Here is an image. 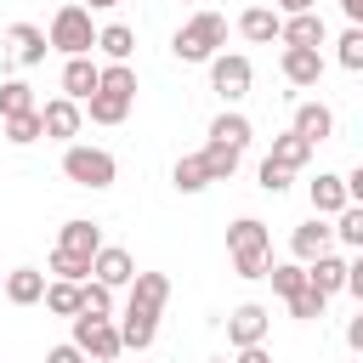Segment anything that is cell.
I'll list each match as a JSON object with an SVG mask.
<instances>
[{"mask_svg":"<svg viewBox=\"0 0 363 363\" xmlns=\"http://www.w3.org/2000/svg\"><path fill=\"white\" fill-rule=\"evenodd\" d=\"M6 301H11V306H34V301H45V272H34V267H11V272H6Z\"/></svg>","mask_w":363,"mask_h":363,"instance_id":"cell-17","label":"cell"},{"mask_svg":"<svg viewBox=\"0 0 363 363\" xmlns=\"http://www.w3.org/2000/svg\"><path fill=\"white\" fill-rule=\"evenodd\" d=\"M267 278H272V289H278L284 301H289L295 289H306V267H301V261H284V267H272Z\"/></svg>","mask_w":363,"mask_h":363,"instance_id":"cell-32","label":"cell"},{"mask_svg":"<svg viewBox=\"0 0 363 363\" xmlns=\"http://www.w3.org/2000/svg\"><path fill=\"white\" fill-rule=\"evenodd\" d=\"M346 204H352L346 176H318V182H312V210H318V216H340Z\"/></svg>","mask_w":363,"mask_h":363,"instance_id":"cell-20","label":"cell"},{"mask_svg":"<svg viewBox=\"0 0 363 363\" xmlns=\"http://www.w3.org/2000/svg\"><path fill=\"white\" fill-rule=\"evenodd\" d=\"M6 40H11V51H17V62H23V68L45 62V51H51V34H45V28H34V23H11V28H6Z\"/></svg>","mask_w":363,"mask_h":363,"instance_id":"cell-15","label":"cell"},{"mask_svg":"<svg viewBox=\"0 0 363 363\" xmlns=\"http://www.w3.org/2000/svg\"><path fill=\"white\" fill-rule=\"evenodd\" d=\"M329 238H335V227H323V216H312L306 227H295L289 233V250H295V261H318V255H329Z\"/></svg>","mask_w":363,"mask_h":363,"instance_id":"cell-16","label":"cell"},{"mask_svg":"<svg viewBox=\"0 0 363 363\" xmlns=\"http://www.w3.org/2000/svg\"><path fill=\"white\" fill-rule=\"evenodd\" d=\"M96 34H102V28H91V6H79V0L57 6V17H51V45H57L62 57H91V51H96Z\"/></svg>","mask_w":363,"mask_h":363,"instance_id":"cell-5","label":"cell"},{"mask_svg":"<svg viewBox=\"0 0 363 363\" xmlns=\"http://www.w3.org/2000/svg\"><path fill=\"white\" fill-rule=\"evenodd\" d=\"M91 278H96V284H108V289L130 284V278H136V261H130V250H119V244H102V250H96V267H91Z\"/></svg>","mask_w":363,"mask_h":363,"instance_id":"cell-14","label":"cell"},{"mask_svg":"<svg viewBox=\"0 0 363 363\" xmlns=\"http://www.w3.org/2000/svg\"><path fill=\"white\" fill-rule=\"evenodd\" d=\"M284 17H301V11H318V0H278Z\"/></svg>","mask_w":363,"mask_h":363,"instance_id":"cell-39","label":"cell"},{"mask_svg":"<svg viewBox=\"0 0 363 363\" xmlns=\"http://www.w3.org/2000/svg\"><path fill=\"white\" fill-rule=\"evenodd\" d=\"M210 363H227V357H210Z\"/></svg>","mask_w":363,"mask_h":363,"instance_id":"cell-46","label":"cell"},{"mask_svg":"<svg viewBox=\"0 0 363 363\" xmlns=\"http://www.w3.org/2000/svg\"><path fill=\"white\" fill-rule=\"evenodd\" d=\"M17 113H34V91L23 79H6L0 85V119H17Z\"/></svg>","mask_w":363,"mask_h":363,"instance_id":"cell-29","label":"cell"},{"mask_svg":"<svg viewBox=\"0 0 363 363\" xmlns=\"http://www.w3.org/2000/svg\"><path fill=\"white\" fill-rule=\"evenodd\" d=\"M250 79H255L250 57H238V51H216L210 57V85H216L221 102H244L250 96Z\"/></svg>","mask_w":363,"mask_h":363,"instance_id":"cell-9","label":"cell"},{"mask_svg":"<svg viewBox=\"0 0 363 363\" xmlns=\"http://www.w3.org/2000/svg\"><path fill=\"white\" fill-rule=\"evenodd\" d=\"M227 255H233V272L238 278H267L272 272V233L255 216H238L227 227Z\"/></svg>","mask_w":363,"mask_h":363,"instance_id":"cell-3","label":"cell"},{"mask_svg":"<svg viewBox=\"0 0 363 363\" xmlns=\"http://www.w3.org/2000/svg\"><path fill=\"white\" fill-rule=\"evenodd\" d=\"M96 85H102V68H96L91 57H68V62H62V96L91 102V96H96Z\"/></svg>","mask_w":363,"mask_h":363,"instance_id":"cell-13","label":"cell"},{"mask_svg":"<svg viewBox=\"0 0 363 363\" xmlns=\"http://www.w3.org/2000/svg\"><path fill=\"white\" fill-rule=\"evenodd\" d=\"M40 119H45V136H57V142H74V136H79V119H85V108H79L74 96H51V102L40 108Z\"/></svg>","mask_w":363,"mask_h":363,"instance_id":"cell-12","label":"cell"},{"mask_svg":"<svg viewBox=\"0 0 363 363\" xmlns=\"http://www.w3.org/2000/svg\"><path fill=\"white\" fill-rule=\"evenodd\" d=\"M45 306H51L57 318H79V306H85V284L51 278V284H45Z\"/></svg>","mask_w":363,"mask_h":363,"instance_id":"cell-22","label":"cell"},{"mask_svg":"<svg viewBox=\"0 0 363 363\" xmlns=\"http://www.w3.org/2000/svg\"><path fill=\"white\" fill-rule=\"evenodd\" d=\"M45 363H85V352L68 340V346H51V352H45Z\"/></svg>","mask_w":363,"mask_h":363,"instance_id":"cell-37","label":"cell"},{"mask_svg":"<svg viewBox=\"0 0 363 363\" xmlns=\"http://www.w3.org/2000/svg\"><path fill=\"white\" fill-rule=\"evenodd\" d=\"M164 301H170V278H164V272H136V278H130V295H125V323H119L125 352H147V346H153Z\"/></svg>","mask_w":363,"mask_h":363,"instance_id":"cell-1","label":"cell"},{"mask_svg":"<svg viewBox=\"0 0 363 363\" xmlns=\"http://www.w3.org/2000/svg\"><path fill=\"white\" fill-rule=\"evenodd\" d=\"M323 301H329V295L306 278V289H295V295H289V312H295L301 323H312V318H323Z\"/></svg>","mask_w":363,"mask_h":363,"instance_id":"cell-31","label":"cell"},{"mask_svg":"<svg viewBox=\"0 0 363 363\" xmlns=\"http://www.w3.org/2000/svg\"><path fill=\"white\" fill-rule=\"evenodd\" d=\"M85 6H91V11H108V6H119V0H85Z\"/></svg>","mask_w":363,"mask_h":363,"instance_id":"cell-44","label":"cell"},{"mask_svg":"<svg viewBox=\"0 0 363 363\" xmlns=\"http://www.w3.org/2000/svg\"><path fill=\"white\" fill-rule=\"evenodd\" d=\"M0 295H6V272H0Z\"/></svg>","mask_w":363,"mask_h":363,"instance_id":"cell-45","label":"cell"},{"mask_svg":"<svg viewBox=\"0 0 363 363\" xmlns=\"http://www.w3.org/2000/svg\"><path fill=\"white\" fill-rule=\"evenodd\" d=\"M238 34H244V40H255V45L284 40V17H278V11H267V6H250V11L238 17Z\"/></svg>","mask_w":363,"mask_h":363,"instance_id":"cell-18","label":"cell"},{"mask_svg":"<svg viewBox=\"0 0 363 363\" xmlns=\"http://www.w3.org/2000/svg\"><path fill=\"white\" fill-rule=\"evenodd\" d=\"M221 40H227V23H221L216 11H193V17L176 28V45H170V51H176L182 62H210V57L221 51Z\"/></svg>","mask_w":363,"mask_h":363,"instance_id":"cell-6","label":"cell"},{"mask_svg":"<svg viewBox=\"0 0 363 363\" xmlns=\"http://www.w3.org/2000/svg\"><path fill=\"white\" fill-rule=\"evenodd\" d=\"M335 238H340V244H352V250H363V204H346V210H340Z\"/></svg>","mask_w":363,"mask_h":363,"instance_id":"cell-33","label":"cell"},{"mask_svg":"<svg viewBox=\"0 0 363 363\" xmlns=\"http://www.w3.org/2000/svg\"><path fill=\"white\" fill-rule=\"evenodd\" d=\"M346 289L363 301V250H357V261H352V278H346Z\"/></svg>","mask_w":363,"mask_h":363,"instance_id":"cell-40","label":"cell"},{"mask_svg":"<svg viewBox=\"0 0 363 363\" xmlns=\"http://www.w3.org/2000/svg\"><path fill=\"white\" fill-rule=\"evenodd\" d=\"M130 102H136V68H130V62H108L96 96L85 102L91 119H96V125H119V119L130 113Z\"/></svg>","mask_w":363,"mask_h":363,"instance_id":"cell-4","label":"cell"},{"mask_svg":"<svg viewBox=\"0 0 363 363\" xmlns=\"http://www.w3.org/2000/svg\"><path fill=\"white\" fill-rule=\"evenodd\" d=\"M74 346H79L85 357H96V363H119V352H125V335H119V323L79 312V318H74Z\"/></svg>","mask_w":363,"mask_h":363,"instance_id":"cell-8","label":"cell"},{"mask_svg":"<svg viewBox=\"0 0 363 363\" xmlns=\"http://www.w3.org/2000/svg\"><path fill=\"white\" fill-rule=\"evenodd\" d=\"M170 182H176L182 193H199V187H210V170H204V153H182V159H176V170H170Z\"/></svg>","mask_w":363,"mask_h":363,"instance_id":"cell-27","label":"cell"},{"mask_svg":"<svg viewBox=\"0 0 363 363\" xmlns=\"http://www.w3.org/2000/svg\"><path fill=\"white\" fill-rule=\"evenodd\" d=\"M289 130H295V136H306V142H329V130H335V113H329L323 102H301Z\"/></svg>","mask_w":363,"mask_h":363,"instance_id":"cell-19","label":"cell"},{"mask_svg":"<svg viewBox=\"0 0 363 363\" xmlns=\"http://www.w3.org/2000/svg\"><path fill=\"white\" fill-rule=\"evenodd\" d=\"M340 68H346V74L363 68V28H346V34H340Z\"/></svg>","mask_w":363,"mask_h":363,"instance_id":"cell-35","label":"cell"},{"mask_svg":"<svg viewBox=\"0 0 363 363\" xmlns=\"http://www.w3.org/2000/svg\"><path fill=\"white\" fill-rule=\"evenodd\" d=\"M346 346H352V352H363V306H357V318L346 323Z\"/></svg>","mask_w":363,"mask_h":363,"instance_id":"cell-38","label":"cell"},{"mask_svg":"<svg viewBox=\"0 0 363 363\" xmlns=\"http://www.w3.org/2000/svg\"><path fill=\"white\" fill-rule=\"evenodd\" d=\"M289 176H295V170H284V164H272V159H261V187H267L272 199H278V193H289Z\"/></svg>","mask_w":363,"mask_h":363,"instance_id":"cell-36","label":"cell"},{"mask_svg":"<svg viewBox=\"0 0 363 363\" xmlns=\"http://www.w3.org/2000/svg\"><path fill=\"white\" fill-rule=\"evenodd\" d=\"M40 136H45V119H40V108H34V113H17V119H6V142L28 147V142H40Z\"/></svg>","mask_w":363,"mask_h":363,"instance_id":"cell-30","label":"cell"},{"mask_svg":"<svg viewBox=\"0 0 363 363\" xmlns=\"http://www.w3.org/2000/svg\"><path fill=\"white\" fill-rule=\"evenodd\" d=\"M267 323H272V312L255 306V301H244V306H233V318H227V340H233V346H261V340H267Z\"/></svg>","mask_w":363,"mask_h":363,"instance_id":"cell-10","label":"cell"},{"mask_svg":"<svg viewBox=\"0 0 363 363\" xmlns=\"http://www.w3.org/2000/svg\"><path fill=\"white\" fill-rule=\"evenodd\" d=\"M96 250H102V227L96 221H62V238L51 250V272L68 278V284H85L91 267H96Z\"/></svg>","mask_w":363,"mask_h":363,"instance_id":"cell-2","label":"cell"},{"mask_svg":"<svg viewBox=\"0 0 363 363\" xmlns=\"http://www.w3.org/2000/svg\"><path fill=\"white\" fill-rule=\"evenodd\" d=\"M210 136H216V142H233V147H250V136H255V130H250V119H244V113H216Z\"/></svg>","mask_w":363,"mask_h":363,"instance_id":"cell-28","label":"cell"},{"mask_svg":"<svg viewBox=\"0 0 363 363\" xmlns=\"http://www.w3.org/2000/svg\"><path fill=\"white\" fill-rule=\"evenodd\" d=\"M238 153H244V147H233V142H216V136H210V147H204V170H210V182H227V176L238 170Z\"/></svg>","mask_w":363,"mask_h":363,"instance_id":"cell-26","label":"cell"},{"mask_svg":"<svg viewBox=\"0 0 363 363\" xmlns=\"http://www.w3.org/2000/svg\"><path fill=\"white\" fill-rule=\"evenodd\" d=\"M312 147H318V142H306V136H295V130H289V136H278V142H272V153H267V159H272V164H284V170H301V164L312 159Z\"/></svg>","mask_w":363,"mask_h":363,"instance_id":"cell-25","label":"cell"},{"mask_svg":"<svg viewBox=\"0 0 363 363\" xmlns=\"http://www.w3.org/2000/svg\"><path fill=\"white\" fill-rule=\"evenodd\" d=\"M346 193H352V204H363V164L346 176Z\"/></svg>","mask_w":363,"mask_h":363,"instance_id":"cell-42","label":"cell"},{"mask_svg":"<svg viewBox=\"0 0 363 363\" xmlns=\"http://www.w3.org/2000/svg\"><path fill=\"white\" fill-rule=\"evenodd\" d=\"M62 176H68L74 187H91V193H102V187H113L119 164H113V153H108V147L68 142V153H62Z\"/></svg>","mask_w":363,"mask_h":363,"instance_id":"cell-7","label":"cell"},{"mask_svg":"<svg viewBox=\"0 0 363 363\" xmlns=\"http://www.w3.org/2000/svg\"><path fill=\"white\" fill-rule=\"evenodd\" d=\"M346 6V17H352V28H363V0H340Z\"/></svg>","mask_w":363,"mask_h":363,"instance_id":"cell-43","label":"cell"},{"mask_svg":"<svg viewBox=\"0 0 363 363\" xmlns=\"http://www.w3.org/2000/svg\"><path fill=\"white\" fill-rule=\"evenodd\" d=\"M278 68H284L289 85H318V79H323V51H318V45H284Z\"/></svg>","mask_w":363,"mask_h":363,"instance_id":"cell-11","label":"cell"},{"mask_svg":"<svg viewBox=\"0 0 363 363\" xmlns=\"http://www.w3.org/2000/svg\"><path fill=\"white\" fill-rule=\"evenodd\" d=\"M306 278H312L323 295H340V289H346V278H352V267H346L340 255H318V261L306 267Z\"/></svg>","mask_w":363,"mask_h":363,"instance_id":"cell-21","label":"cell"},{"mask_svg":"<svg viewBox=\"0 0 363 363\" xmlns=\"http://www.w3.org/2000/svg\"><path fill=\"white\" fill-rule=\"evenodd\" d=\"M284 45H323V17L318 11L284 17Z\"/></svg>","mask_w":363,"mask_h":363,"instance_id":"cell-23","label":"cell"},{"mask_svg":"<svg viewBox=\"0 0 363 363\" xmlns=\"http://www.w3.org/2000/svg\"><path fill=\"white\" fill-rule=\"evenodd\" d=\"M79 312H91V318H113V289L91 278V284H85V306H79Z\"/></svg>","mask_w":363,"mask_h":363,"instance_id":"cell-34","label":"cell"},{"mask_svg":"<svg viewBox=\"0 0 363 363\" xmlns=\"http://www.w3.org/2000/svg\"><path fill=\"white\" fill-rule=\"evenodd\" d=\"M96 51H102L108 62H130V51H136V34H130L125 23H108V28L96 34Z\"/></svg>","mask_w":363,"mask_h":363,"instance_id":"cell-24","label":"cell"},{"mask_svg":"<svg viewBox=\"0 0 363 363\" xmlns=\"http://www.w3.org/2000/svg\"><path fill=\"white\" fill-rule=\"evenodd\" d=\"M233 363H272V357H267L261 346H238V357H233Z\"/></svg>","mask_w":363,"mask_h":363,"instance_id":"cell-41","label":"cell"}]
</instances>
